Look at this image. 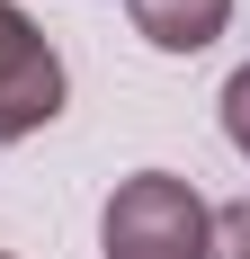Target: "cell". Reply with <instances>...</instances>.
Masks as SVG:
<instances>
[{
  "mask_svg": "<svg viewBox=\"0 0 250 259\" xmlns=\"http://www.w3.org/2000/svg\"><path fill=\"white\" fill-rule=\"evenodd\" d=\"M215 250V214L197 188L170 170H143L107 197V259H205Z\"/></svg>",
  "mask_w": 250,
  "mask_h": 259,
  "instance_id": "6da1fadb",
  "label": "cell"
},
{
  "mask_svg": "<svg viewBox=\"0 0 250 259\" xmlns=\"http://www.w3.org/2000/svg\"><path fill=\"white\" fill-rule=\"evenodd\" d=\"M54 107H63V63H54V45L0 0V143L36 134Z\"/></svg>",
  "mask_w": 250,
  "mask_h": 259,
  "instance_id": "7a4b0ae2",
  "label": "cell"
},
{
  "mask_svg": "<svg viewBox=\"0 0 250 259\" xmlns=\"http://www.w3.org/2000/svg\"><path fill=\"white\" fill-rule=\"evenodd\" d=\"M125 9H134V27H143L161 54L215 45V36H224V18H232V0H125Z\"/></svg>",
  "mask_w": 250,
  "mask_h": 259,
  "instance_id": "3957f363",
  "label": "cell"
},
{
  "mask_svg": "<svg viewBox=\"0 0 250 259\" xmlns=\"http://www.w3.org/2000/svg\"><path fill=\"white\" fill-rule=\"evenodd\" d=\"M205 259H250V206H224L215 214V250Z\"/></svg>",
  "mask_w": 250,
  "mask_h": 259,
  "instance_id": "277c9868",
  "label": "cell"
},
{
  "mask_svg": "<svg viewBox=\"0 0 250 259\" xmlns=\"http://www.w3.org/2000/svg\"><path fill=\"white\" fill-rule=\"evenodd\" d=\"M224 125H232V143L250 152V63L232 72V90H224Z\"/></svg>",
  "mask_w": 250,
  "mask_h": 259,
  "instance_id": "5b68a950",
  "label": "cell"
}]
</instances>
